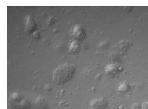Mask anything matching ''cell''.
<instances>
[{
    "label": "cell",
    "instance_id": "1",
    "mask_svg": "<svg viewBox=\"0 0 148 109\" xmlns=\"http://www.w3.org/2000/svg\"><path fill=\"white\" fill-rule=\"evenodd\" d=\"M75 65L66 63L59 66L54 71L53 80L57 85H62L72 80L76 72Z\"/></svg>",
    "mask_w": 148,
    "mask_h": 109
},
{
    "label": "cell",
    "instance_id": "2",
    "mask_svg": "<svg viewBox=\"0 0 148 109\" xmlns=\"http://www.w3.org/2000/svg\"><path fill=\"white\" fill-rule=\"evenodd\" d=\"M91 109H109L108 103L103 98H95L90 104Z\"/></svg>",
    "mask_w": 148,
    "mask_h": 109
},
{
    "label": "cell",
    "instance_id": "3",
    "mask_svg": "<svg viewBox=\"0 0 148 109\" xmlns=\"http://www.w3.org/2000/svg\"><path fill=\"white\" fill-rule=\"evenodd\" d=\"M72 35L75 41H81L85 37V32L81 26L77 25L74 27L72 31Z\"/></svg>",
    "mask_w": 148,
    "mask_h": 109
},
{
    "label": "cell",
    "instance_id": "4",
    "mask_svg": "<svg viewBox=\"0 0 148 109\" xmlns=\"http://www.w3.org/2000/svg\"><path fill=\"white\" fill-rule=\"evenodd\" d=\"M106 72L109 76L113 77L117 76L120 73V69L115 65L110 64L106 67Z\"/></svg>",
    "mask_w": 148,
    "mask_h": 109
},
{
    "label": "cell",
    "instance_id": "5",
    "mask_svg": "<svg viewBox=\"0 0 148 109\" xmlns=\"http://www.w3.org/2000/svg\"><path fill=\"white\" fill-rule=\"evenodd\" d=\"M131 87L129 84L123 82L120 84L118 87V91L121 93L125 94L129 93L131 90Z\"/></svg>",
    "mask_w": 148,
    "mask_h": 109
},
{
    "label": "cell",
    "instance_id": "6",
    "mask_svg": "<svg viewBox=\"0 0 148 109\" xmlns=\"http://www.w3.org/2000/svg\"><path fill=\"white\" fill-rule=\"evenodd\" d=\"M79 45L78 41H74L71 43L70 46V50L73 53L78 52L79 49Z\"/></svg>",
    "mask_w": 148,
    "mask_h": 109
},
{
    "label": "cell",
    "instance_id": "7",
    "mask_svg": "<svg viewBox=\"0 0 148 109\" xmlns=\"http://www.w3.org/2000/svg\"><path fill=\"white\" fill-rule=\"evenodd\" d=\"M35 22L30 17H28L26 23V27L28 30H32L35 27Z\"/></svg>",
    "mask_w": 148,
    "mask_h": 109
},
{
    "label": "cell",
    "instance_id": "8",
    "mask_svg": "<svg viewBox=\"0 0 148 109\" xmlns=\"http://www.w3.org/2000/svg\"><path fill=\"white\" fill-rule=\"evenodd\" d=\"M132 109H141V107L140 104L135 103L133 104Z\"/></svg>",
    "mask_w": 148,
    "mask_h": 109
},
{
    "label": "cell",
    "instance_id": "9",
    "mask_svg": "<svg viewBox=\"0 0 148 109\" xmlns=\"http://www.w3.org/2000/svg\"><path fill=\"white\" fill-rule=\"evenodd\" d=\"M141 109H148V102L143 103L141 106Z\"/></svg>",
    "mask_w": 148,
    "mask_h": 109
}]
</instances>
